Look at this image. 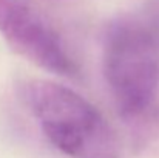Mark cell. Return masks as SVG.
Returning a JSON list of instances; mask_svg holds the SVG:
<instances>
[{"mask_svg": "<svg viewBox=\"0 0 159 158\" xmlns=\"http://www.w3.org/2000/svg\"><path fill=\"white\" fill-rule=\"evenodd\" d=\"M0 36L11 50L59 76L77 74L62 37L34 0H0Z\"/></svg>", "mask_w": 159, "mask_h": 158, "instance_id": "obj_3", "label": "cell"}, {"mask_svg": "<svg viewBox=\"0 0 159 158\" xmlns=\"http://www.w3.org/2000/svg\"><path fill=\"white\" fill-rule=\"evenodd\" d=\"M102 67L114 107L131 138L159 136V0L117 14L102 34Z\"/></svg>", "mask_w": 159, "mask_h": 158, "instance_id": "obj_1", "label": "cell"}, {"mask_svg": "<svg viewBox=\"0 0 159 158\" xmlns=\"http://www.w3.org/2000/svg\"><path fill=\"white\" fill-rule=\"evenodd\" d=\"M17 98L43 136L70 158H119L120 143L107 118L77 92L45 79L17 84Z\"/></svg>", "mask_w": 159, "mask_h": 158, "instance_id": "obj_2", "label": "cell"}]
</instances>
